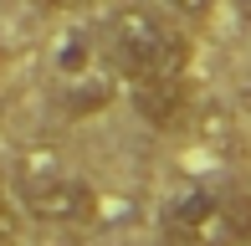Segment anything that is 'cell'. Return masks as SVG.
Instances as JSON below:
<instances>
[{"instance_id": "5", "label": "cell", "mask_w": 251, "mask_h": 246, "mask_svg": "<svg viewBox=\"0 0 251 246\" xmlns=\"http://www.w3.org/2000/svg\"><path fill=\"white\" fill-rule=\"evenodd\" d=\"M164 5L175 10L179 21H195V26H200V21H210V10H215V0H164Z\"/></svg>"}, {"instance_id": "2", "label": "cell", "mask_w": 251, "mask_h": 246, "mask_svg": "<svg viewBox=\"0 0 251 246\" xmlns=\"http://www.w3.org/2000/svg\"><path fill=\"white\" fill-rule=\"evenodd\" d=\"M16 185H21L26 210L36 221H47V226H82V221H93V210H98V190L87 180H77V174H67L51 149L21 154Z\"/></svg>"}, {"instance_id": "1", "label": "cell", "mask_w": 251, "mask_h": 246, "mask_svg": "<svg viewBox=\"0 0 251 246\" xmlns=\"http://www.w3.org/2000/svg\"><path fill=\"white\" fill-rule=\"evenodd\" d=\"M108 51H113V67H118L128 82H149V77H185V41L144 5H128L113 16V31H108Z\"/></svg>"}, {"instance_id": "6", "label": "cell", "mask_w": 251, "mask_h": 246, "mask_svg": "<svg viewBox=\"0 0 251 246\" xmlns=\"http://www.w3.org/2000/svg\"><path fill=\"white\" fill-rule=\"evenodd\" d=\"M0 246H16V241H10V226H5V221H0Z\"/></svg>"}, {"instance_id": "3", "label": "cell", "mask_w": 251, "mask_h": 246, "mask_svg": "<svg viewBox=\"0 0 251 246\" xmlns=\"http://www.w3.org/2000/svg\"><path fill=\"white\" fill-rule=\"evenodd\" d=\"M164 236L175 246H241L251 241V200L246 195H210L179 190L164 205Z\"/></svg>"}, {"instance_id": "7", "label": "cell", "mask_w": 251, "mask_h": 246, "mask_svg": "<svg viewBox=\"0 0 251 246\" xmlns=\"http://www.w3.org/2000/svg\"><path fill=\"white\" fill-rule=\"evenodd\" d=\"M241 10H246V16H251V0H241Z\"/></svg>"}, {"instance_id": "4", "label": "cell", "mask_w": 251, "mask_h": 246, "mask_svg": "<svg viewBox=\"0 0 251 246\" xmlns=\"http://www.w3.org/2000/svg\"><path fill=\"white\" fill-rule=\"evenodd\" d=\"M133 103L149 123H169L185 108V77H149V82H133Z\"/></svg>"}]
</instances>
